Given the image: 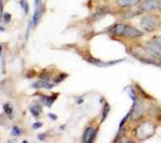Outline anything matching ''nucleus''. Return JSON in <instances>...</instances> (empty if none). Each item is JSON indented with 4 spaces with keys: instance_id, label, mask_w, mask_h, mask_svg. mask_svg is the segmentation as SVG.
<instances>
[{
    "instance_id": "obj_10",
    "label": "nucleus",
    "mask_w": 161,
    "mask_h": 143,
    "mask_svg": "<svg viewBox=\"0 0 161 143\" xmlns=\"http://www.w3.org/2000/svg\"><path fill=\"white\" fill-rule=\"evenodd\" d=\"M56 98H57V96H55V95L44 96L42 97L41 101L45 105L47 106L48 107H50L52 106V105L54 104V102L55 101Z\"/></svg>"
},
{
    "instance_id": "obj_6",
    "label": "nucleus",
    "mask_w": 161,
    "mask_h": 143,
    "mask_svg": "<svg viewBox=\"0 0 161 143\" xmlns=\"http://www.w3.org/2000/svg\"><path fill=\"white\" fill-rule=\"evenodd\" d=\"M160 6V3L157 0H146L140 5V9L142 11H152L156 10Z\"/></svg>"
},
{
    "instance_id": "obj_17",
    "label": "nucleus",
    "mask_w": 161,
    "mask_h": 143,
    "mask_svg": "<svg viewBox=\"0 0 161 143\" xmlns=\"http://www.w3.org/2000/svg\"><path fill=\"white\" fill-rule=\"evenodd\" d=\"M124 133H125V130H124V129H120V130L119 131V132H118V134H117V136H116V138H115V141H118V139H120L121 137H122L123 136V135L124 134Z\"/></svg>"
},
{
    "instance_id": "obj_7",
    "label": "nucleus",
    "mask_w": 161,
    "mask_h": 143,
    "mask_svg": "<svg viewBox=\"0 0 161 143\" xmlns=\"http://www.w3.org/2000/svg\"><path fill=\"white\" fill-rule=\"evenodd\" d=\"M35 11L33 16V22L35 25H36L38 22L41 16L42 10V0H35Z\"/></svg>"
},
{
    "instance_id": "obj_9",
    "label": "nucleus",
    "mask_w": 161,
    "mask_h": 143,
    "mask_svg": "<svg viewBox=\"0 0 161 143\" xmlns=\"http://www.w3.org/2000/svg\"><path fill=\"white\" fill-rule=\"evenodd\" d=\"M117 4L122 7H132L138 5L140 0H117Z\"/></svg>"
},
{
    "instance_id": "obj_2",
    "label": "nucleus",
    "mask_w": 161,
    "mask_h": 143,
    "mask_svg": "<svg viewBox=\"0 0 161 143\" xmlns=\"http://www.w3.org/2000/svg\"><path fill=\"white\" fill-rule=\"evenodd\" d=\"M159 24V18L155 15L146 16L142 18L140 22L141 27L147 32H152L155 31L158 29Z\"/></svg>"
},
{
    "instance_id": "obj_1",
    "label": "nucleus",
    "mask_w": 161,
    "mask_h": 143,
    "mask_svg": "<svg viewBox=\"0 0 161 143\" xmlns=\"http://www.w3.org/2000/svg\"><path fill=\"white\" fill-rule=\"evenodd\" d=\"M110 31L119 36H124L130 38H137L142 36L144 33L139 30L124 24H119L111 27Z\"/></svg>"
},
{
    "instance_id": "obj_18",
    "label": "nucleus",
    "mask_w": 161,
    "mask_h": 143,
    "mask_svg": "<svg viewBox=\"0 0 161 143\" xmlns=\"http://www.w3.org/2000/svg\"><path fill=\"white\" fill-rule=\"evenodd\" d=\"M129 115H130V113H128V114H127V115L122 119V120L121 121V122H120V127H123V126L125 124V122H127V119H128V117H129Z\"/></svg>"
},
{
    "instance_id": "obj_22",
    "label": "nucleus",
    "mask_w": 161,
    "mask_h": 143,
    "mask_svg": "<svg viewBox=\"0 0 161 143\" xmlns=\"http://www.w3.org/2000/svg\"><path fill=\"white\" fill-rule=\"evenodd\" d=\"M49 117L53 120H55L57 118V117L55 114H49Z\"/></svg>"
},
{
    "instance_id": "obj_23",
    "label": "nucleus",
    "mask_w": 161,
    "mask_h": 143,
    "mask_svg": "<svg viewBox=\"0 0 161 143\" xmlns=\"http://www.w3.org/2000/svg\"><path fill=\"white\" fill-rule=\"evenodd\" d=\"M38 139H39L40 140L43 141V140H44V139H45V137H46V135L44 134H39L38 136Z\"/></svg>"
},
{
    "instance_id": "obj_14",
    "label": "nucleus",
    "mask_w": 161,
    "mask_h": 143,
    "mask_svg": "<svg viewBox=\"0 0 161 143\" xmlns=\"http://www.w3.org/2000/svg\"><path fill=\"white\" fill-rule=\"evenodd\" d=\"M20 5H21L22 8L24 10L25 14H27L28 12V5L25 0H21V2H20Z\"/></svg>"
},
{
    "instance_id": "obj_24",
    "label": "nucleus",
    "mask_w": 161,
    "mask_h": 143,
    "mask_svg": "<svg viewBox=\"0 0 161 143\" xmlns=\"http://www.w3.org/2000/svg\"><path fill=\"white\" fill-rule=\"evenodd\" d=\"M23 142H27V141H24Z\"/></svg>"
},
{
    "instance_id": "obj_11",
    "label": "nucleus",
    "mask_w": 161,
    "mask_h": 143,
    "mask_svg": "<svg viewBox=\"0 0 161 143\" xmlns=\"http://www.w3.org/2000/svg\"><path fill=\"white\" fill-rule=\"evenodd\" d=\"M54 87V85L49 83L46 81H37L33 84V87L35 88H46V89H51Z\"/></svg>"
},
{
    "instance_id": "obj_5",
    "label": "nucleus",
    "mask_w": 161,
    "mask_h": 143,
    "mask_svg": "<svg viewBox=\"0 0 161 143\" xmlns=\"http://www.w3.org/2000/svg\"><path fill=\"white\" fill-rule=\"evenodd\" d=\"M144 105L142 101L140 100L135 101L131 113L132 119L133 120H137L139 119L142 116L144 113Z\"/></svg>"
},
{
    "instance_id": "obj_20",
    "label": "nucleus",
    "mask_w": 161,
    "mask_h": 143,
    "mask_svg": "<svg viewBox=\"0 0 161 143\" xmlns=\"http://www.w3.org/2000/svg\"><path fill=\"white\" fill-rule=\"evenodd\" d=\"M42 126H43L42 123H41V122H35V124H33L32 127H33V129H39L41 127H42Z\"/></svg>"
},
{
    "instance_id": "obj_3",
    "label": "nucleus",
    "mask_w": 161,
    "mask_h": 143,
    "mask_svg": "<svg viewBox=\"0 0 161 143\" xmlns=\"http://www.w3.org/2000/svg\"><path fill=\"white\" fill-rule=\"evenodd\" d=\"M155 126L150 122H144L136 129V136L140 140H145L151 137L155 132Z\"/></svg>"
},
{
    "instance_id": "obj_16",
    "label": "nucleus",
    "mask_w": 161,
    "mask_h": 143,
    "mask_svg": "<svg viewBox=\"0 0 161 143\" xmlns=\"http://www.w3.org/2000/svg\"><path fill=\"white\" fill-rule=\"evenodd\" d=\"M13 136H19L21 134V131L18 127H14L12 129V132H11Z\"/></svg>"
},
{
    "instance_id": "obj_8",
    "label": "nucleus",
    "mask_w": 161,
    "mask_h": 143,
    "mask_svg": "<svg viewBox=\"0 0 161 143\" xmlns=\"http://www.w3.org/2000/svg\"><path fill=\"white\" fill-rule=\"evenodd\" d=\"M95 137V130L92 127H89L86 129L83 136V142L90 143L92 142Z\"/></svg>"
},
{
    "instance_id": "obj_15",
    "label": "nucleus",
    "mask_w": 161,
    "mask_h": 143,
    "mask_svg": "<svg viewBox=\"0 0 161 143\" xmlns=\"http://www.w3.org/2000/svg\"><path fill=\"white\" fill-rule=\"evenodd\" d=\"M4 110L8 115H11L13 113V109L9 104H5L3 106Z\"/></svg>"
},
{
    "instance_id": "obj_12",
    "label": "nucleus",
    "mask_w": 161,
    "mask_h": 143,
    "mask_svg": "<svg viewBox=\"0 0 161 143\" xmlns=\"http://www.w3.org/2000/svg\"><path fill=\"white\" fill-rule=\"evenodd\" d=\"M30 112L34 117H38L40 115V112H41V108H40L38 105L33 106L30 109Z\"/></svg>"
},
{
    "instance_id": "obj_13",
    "label": "nucleus",
    "mask_w": 161,
    "mask_h": 143,
    "mask_svg": "<svg viewBox=\"0 0 161 143\" xmlns=\"http://www.w3.org/2000/svg\"><path fill=\"white\" fill-rule=\"evenodd\" d=\"M110 110V105L107 104H105V107H104V109H103V116H102V122L107 118L108 115V113Z\"/></svg>"
},
{
    "instance_id": "obj_19",
    "label": "nucleus",
    "mask_w": 161,
    "mask_h": 143,
    "mask_svg": "<svg viewBox=\"0 0 161 143\" xmlns=\"http://www.w3.org/2000/svg\"><path fill=\"white\" fill-rule=\"evenodd\" d=\"M67 77V75L66 74H60L57 78V79L55 80V81H56V82H59V81H63L64 78H66Z\"/></svg>"
},
{
    "instance_id": "obj_4",
    "label": "nucleus",
    "mask_w": 161,
    "mask_h": 143,
    "mask_svg": "<svg viewBox=\"0 0 161 143\" xmlns=\"http://www.w3.org/2000/svg\"><path fill=\"white\" fill-rule=\"evenodd\" d=\"M147 49L152 54L161 57V36H155L147 44Z\"/></svg>"
},
{
    "instance_id": "obj_21",
    "label": "nucleus",
    "mask_w": 161,
    "mask_h": 143,
    "mask_svg": "<svg viewBox=\"0 0 161 143\" xmlns=\"http://www.w3.org/2000/svg\"><path fill=\"white\" fill-rule=\"evenodd\" d=\"M11 20V15L9 13H5V20L6 22H9Z\"/></svg>"
}]
</instances>
